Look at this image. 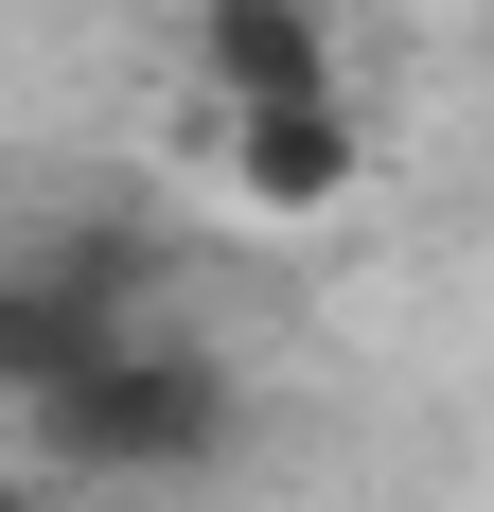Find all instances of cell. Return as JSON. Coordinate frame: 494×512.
Returning <instances> with one entry per match:
<instances>
[{
  "label": "cell",
  "instance_id": "4",
  "mask_svg": "<svg viewBox=\"0 0 494 512\" xmlns=\"http://www.w3.org/2000/svg\"><path fill=\"white\" fill-rule=\"evenodd\" d=\"M177 53H195V106L353 89V53H336V0H195V18H177Z\"/></svg>",
  "mask_w": 494,
  "mask_h": 512
},
{
  "label": "cell",
  "instance_id": "2",
  "mask_svg": "<svg viewBox=\"0 0 494 512\" xmlns=\"http://www.w3.org/2000/svg\"><path fill=\"white\" fill-rule=\"evenodd\" d=\"M142 318V248L124 230H53V248H0V407H36V389H71V371L106 354Z\"/></svg>",
  "mask_w": 494,
  "mask_h": 512
},
{
  "label": "cell",
  "instance_id": "1",
  "mask_svg": "<svg viewBox=\"0 0 494 512\" xmlns=\"http://www.w3.org/2000/svg\"><path fill=\"white\" fill-rule=\"evenodd\" d=\"M36 460L71 477V495H195V477H230V442H247V389H230V354L212 336H177V318H124L71 389H36Z\"/></svg>",
  "mask_w": 494,
  "mask_h": 512
},
{
  "label": "cell",
  "instance_id": "3",
  "mask_svg": "<svg viewBox=\"0 0 494 512\" xmlns=\"http://www.w3.org/2000/svg\"><path fill=\"white\" fill-rule=\"evenodd\" d=\"M212 159H230V212H247V230H318V212L371 195V106H353V89L212 106Z\"/></svg>",
  "mask_w": 494,
  "mask_h": 512
}]
</instances>
